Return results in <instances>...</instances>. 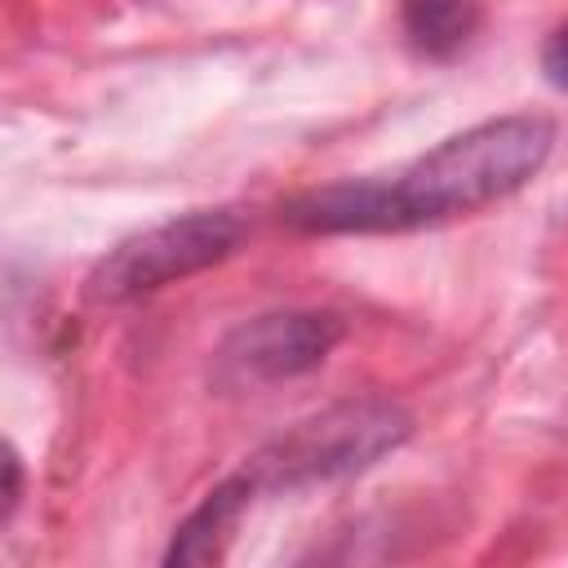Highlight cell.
<instances>
[{
	"label": "cell",
	"mask_w": 568,
	"mask_h": 568,
	"mask_svg": "<svg viewBox=\"0 0 568 568\" xmlns=\"http://www.w3.org/2000/svg\"><path fill=\"white\" fill-rule=\"evenodd\" d=\"M541 75L559 89V93H568V18L546 36V44H541Z\"/></svg>",
	"instance_id": "52a82bcc"
},
{
	"label": "cell",
	"mask_w": 568,
	"mask_h": 568,
	"mask_svg": "<svg viewBox=\"0 0 568 568\" xmlns=\"http://www.w3.org/2000/svg\"><path fill=\"white\" fill-rule=\"evenodd\" d=\"M399 22L408 44L422 58H457L475 31H479V4L475 0H404L399 4Z\"/></svg>",
	"instance_id": "8992f818"
},
{
	"label": "cell",
	"mask_w": 568,
	"mask_h": 568,
	"mask_svg": "<svg viewBox=\"0 0 568 568\" xmlns=\"http://www.w3.org/2000/svg\"><path fill=\"white\" fill-rule=\"evenodd\" d=\"M346 324L333 311H266L231 328L213 355V382L222 390H253L302 377L328 359Z\"/></svg>",
	"instance_id": "277c9868"
},
{
	"label": "cell",
	"mask_w": 568,
	"mask_h": 568,
	"mask_svg": "<svg viewBox=\"0 0 568 568\" xmlns=\"http://www.w3.org/2000/svg\"><path fill=\"white\" fill-rule=\"evenodd\" d=\"M244 235V222L231 209H195L173 222H160L124 244H115L84 280L89 302H138L164 284H178L195 271L217 266L222 257L235 253Z\"/></svg>",
	"instance_id": "3957f363"
},
{
	"label": "cell",
	"mask_w": 568,
	"mask_h": 568,
	"mask_svg": "<svg viewBox=\"0 0 568 568\" xmlns=\"http://www.w3.org/2000/svg\"><path fill=\"white\" fill-rule=\"evenodd\" d=\"M257 493H253V484L244 479V470L240 475H231V479H222L204 501H200V510H191V519L173 532V546H169V564H217L222 559V550H226V537H231V528H235V519L244 515V506L253 501Z\"/></svg>",
	"instance_id": "5b68a950"
},
{
	"label": "cell",
	"mask_w": 568,
	"mask_h": 568,
	"mask_svg": "<svg viewBox=\"0 0 568 568\" xmlns=\"http://www.w3.org/2000/svg\"><path fill=\"white\" fill-rule=\"evenodd\" d=\"M408 435H413V417L399 404L382 395L342 399L315 417H302L271 444H262L244 462V479L253 484V493H293L306 484L346 479L377 466Z\"/></svg>",
	"instance_id": "7a4b0ae2"
},
{
	"label": "cell",
	"mask_w": 568,
	"mask_h": 568,
	"mask_svg": "<svg viewBox=\"0 0 568 568\" xmlns=\"http://www.w3.org/2000/svg\"><path fill=\"white\" fill-rule=\"evenodd\" d=\"M555 146L546 115H497L444 138L435 151L382 178H351L293 195L280 217L306 235L413 231L515 195L541 173Z\"/></svg>",
	"instance_id": "6da1fadb"
}]
</instances>
